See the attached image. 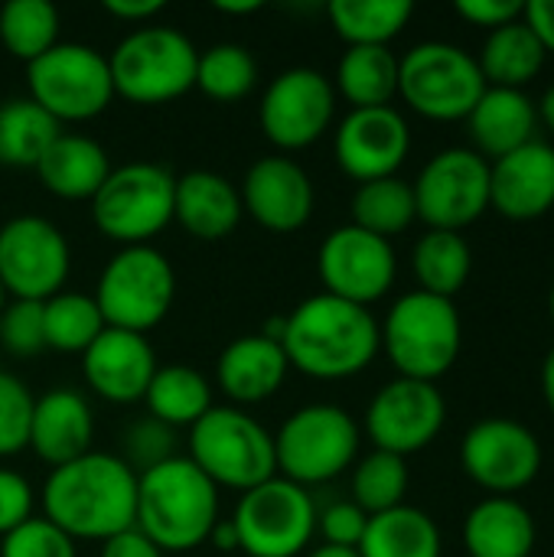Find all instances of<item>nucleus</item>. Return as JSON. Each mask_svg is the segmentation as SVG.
Instances as JSON below:
<instances>
[{"label": "nucleus", "instance_id": "1", "mask_svg": "<svg viewBox=\"0 0 554 557\" xmlns=\"http://www.w3.org/2000/svg\"><path fill=\"white\" fill-rule=\"evenodd\" d=\"M137 473L114 454H85L56 467L42 483V519L69 539L108 542L134 529Z\"/></svg>", "mask_w": 554, "mask_h": 557}, {"label": "nucleus", "instance_id": "2", "mask_svg": "<svg viewBox=\"0 0 554 557\" xmlns=\"http://www.w3.org/2000/svg\"><path fill=\"white\" fill-rule=\"evenodd\" d=\"M281 349L300 375L317 382H343L366 372L382 352L379 320L369 307L320 290L284 313Z\"/></svg>", "mask_w": 554, "mask_h": 557}, {"label": "nucleus", "instance_id": "3", "mask_svg": "<svg viewBox=\"0 0 554 557\" xmlns=\"http://www.w3.org/2000/svg\"><path fill=\"white\" fill-rule=\"evenodd\" d=\"M219 522V490L189 457H173L137 473L134 529L163 555L193 552L209 542Z\"/></svg>", "mask_w": 554, "mask_h": 557}, {"label": "nucleus", "instance_id": "4", "mask_svg": "<svg viewBox=\"0 0 554 557\" xmlns=\"http://www.w3.org/2000/svg\"><path fill=\"white\" fill-rule=\"evenodd\" d=\"M382 352L402 379L434 382L454 369L464 346V323L454 300L408 290L379 323Z\"/></svg>", "mask_w": 554, "mask_h": 557}, {"label": "nucleus", "instance_id": "5", "mask_svg": "<svg viewBox=\"0 0 554 557\" xmlns=\"http://www.w3.org/2000/svg\"><path fill=\"white\" fill-rule=\"evenodd\" d=\"M189 460L216 490L238 496L274 480V434L235 405H212L189 428Z\"/></svg>", "mask_w": 554, "mask_h": 557}, {"label": "nucleus", "instance_id": "6", "mask_svg": "<svg viewBox=\"0 0 554 557\" xmlns=\"http://www.w3.org/2000/svg\"><path fill=\"white\" fill-rule=\"evenodd\" d=\"M199 49L173 26H137L108 55L114 98L134 104H167L196 88Z\"/></svg>", "mask_w": 554, "mask_h": 557}, {"label": "nucleus", "instance_id": "7", "mask_svg": "<svg viewBox=\"0 0 554 557\" xmlns=\"http://www.w3.org/2000/svg\"><path fill=\"white\" fill-rule=\"evenodd\" d=\"M362 431L340 405H304L274 434L278 476L297 486H320L346 473L359 457Z\"/></svg>", "mask_w": 554, "mask_h": 557}, {"label": "nucleus", "instance_id": "8", "mask_svg": "<svg viewBox=\"0 0 554 557\" xmlns=\"http://www.w3.org/2000/svg\"><path fill=\"white\" fill-rule=\"evenodd\" d=\"M483 91L477 55L457 42L428 39L398 59V98L428 121H467Z\"/></svg>", "mask_w": 554, "mask_h": 557}, {"label": "nucleus", "instance_id": "9", "mask_svg": "<svg viewBox=\"0 0 554 557\" xmlns=\"http://www.w3.org/2000/svg\"><path fill=\"white\" fill-rule=\"evenodd\" d=\"M91 297L104 317V326L147 336L173 307L176 274L170 258L153 245H131L104 264Z\"/></svg>", "mask_w": 554, "mask_h": 557}, {"label": "nucleus", "instance_id": "10", "mask_svg": "<svg viewBox=\"0 0 554 557\" xmlns=\"http://www.w3.org/2000/svg\"><path fill=\"white\" fill-rule=\"evenodd\" d=\"M176 176L160 163L111 166L108 180L91 199L95 228L121 248L150 245L173 222Z\"/></svg>", "mask_w": 554, "mask_h": 557}, {"label": "nucleus", "instance_id": "11", "mask_svg": "<svg viewBox=\"0 0 554 557\" xmlns=\"http://www.w3.org/2000/svg\"><path fill=\"white\" fill-rule=\"evenodd\" d=\"M29 98L59 124L91 121L114 101L108 55L85 42H56L26 65Z\"/></svg>", "mask_w": 554, "mask_h": 557}, {"label": "nucleus", "instance_id": "12", "mask_svg": "<svg viewBox=\"0 0 554 557\" xmlns=\"http://www.w3.org/2000/svg\"><path fill=\"white\" fill-rule=\"evenodd\" d=\"M232 525L248 557H297L317 535V503L304 486L274 476L238 496Z\"/></svg>", "mask_w": 554, "mask_h": 557}, {"label": "nucleus", "instance_id": "13", "mask_svg": "<svg viewBox=\"0 0 554 557\" xmlns=\"http://www.w3.org/2000/svg\"><path fill=\"white\" fill-rule=\"evenodd\" d=\"M411 189L428 228L464 232L490 209V160L473 147H447L421 166Z\"/></svg>", "mask_w": 554, "mask_h": 557}, {"label": "nucleus", "instance_id": "14", "mask_svg": "<svg viewBox=\"0 0 554 557\" xmlns=\"http://www.w3.org/2000/svg\"><path fill=\"white\" fill-rule=\"evenodd\" d=\"M72 251L62 228L42 215H13L0 225V284L10 300H49L65 287Z\"/></svg>", "mask_w": 554, "mask_h": 557}, {"label": "nucleus", "instance_id": "15", "mask_svg": "<svg viewBox=\"0 0 554 557\" xmlns=\"http://www.w3.org/2000/svg\"><path fill=\"white\" fill-rule=\"evenodd\" d=\"M542 444L516 418H483L460 441L464 473L490 496H516L542 473Z\"/></svg>", "mask_w": 554, "mask_h": 557}, {"label": "nucleus", "instance_id": "16", "mask_svg": "<svg viewBox=\"0 0 554 557\" xmlns=\"http://www.w3.org/2000/svg\"><path fill=\"white\" fill-rule=\"evenodd\" d=\"M336 117L333 82L310 65L284 69L264 88L258 121L278 150H304L317 144Z\"/></svg>", "mask_w": 554, "mask_h": 557}, {"label": "nucleus", "instance_id": "17", "mask_svg": "<svg viewBox=\"0 0 554 557\" xmlns=\"http://www.w3.org/2000/svg\"><path fill=\"white\" fill-rule=\"evenodd\" d=\"M447 424V401L434 382L392 379L385 382L366 408V434L372 450L395 457H411L438 441Z\"/></svg>", "mask_w": 554, "mask_h": 557}, {"label": "nucleus", "instance_id": "18", "mask_svg": "<svg viewBox=\"0 0 554 557\" xmlns=\"http://www.w3.org/2000/svg\"><path fill=\"white\" fill-rule=\"evenodd\" d=\"M317 271L323 281V294L372 307L395 287L398 258L389 238H379L349 222L323 238L317 251Z\"/></svg>", "mask_w": 554, "mask_h": 557}, {"label": "nucleus", "instance_id": "19", "mask_svg": "<svg viewBox=\"0 0 554 557\" xmlns=\"http://www.w3.org/2000/svg\"><path fill=\"white\" fill-rule=\"evenodd\" d=\"M333 153L346 176L356 183H372L398 176L411 153V127L398 108H349L336 124Z\"/></svg>", "mask_w": 554, "mask_h": 557}, {"label": "nucleus", "instance_id": "20", "mask_svg": "<svg viewBox=\"0 0 554 557\" xmlns=\"http://www.w3.org/2000/svg\"><path fill=\"white\" fill-rule=\"evenodd\" d=\"M242 209L261 228L291 235L304 228L313 215V183L307 170L291 157H261L248 166L242 180Z\"/></svg>", "mask_w": 554, "mask_h": 557}, {"label": "nucleus", "instance_id": "21", "mask_svg": "<svg viewBox=\"0 0 554 557\" xmlns=\"http://www.w3.org/2000/svg\"><path fill=\"white\" fill-rule=\"evenodd\" d=\"M490 209L509 222H532L554 209V144L535 137L490 163Z\"/></svg>", "mask_w": 554, "mask_h": 557}, {"label": "nucleus", "instance_id": "22", "mask_svg": "<svg viewBox=\"0 0 554 557\" xmlns=\"http://www.w3.org/2000/svg\"><path fill=\"white\" fill-rule=\"evenodd\" d=\"M82 372L98 398L111 405H134L147 395L157 356L147 336L104 326V333L82 352Z\"/></svg>", "mask_w": 554, "mask_h": 557}, {"label": "nucleus", "instance_id": "23", "mask_svg": "<svg viewBox=\"0 0 554 557\" xmlns=\"http://www.w3.org/2000/svg\"><path fill=\"white\" fill-rule=\"evenodd\" d=\"M95 441V414L91 405L75 388H52L33 405L29 424V450L56 467H65L85 454H91Z\"/></svg>", "mask_w": 554, "mask_h": 557}, {"label": "nucleus", "instance_id": "24", "mask_svg": "<svg viewBox=\"0 0 554 557\" xmlns=\"http://www.w3.org/2000/svg\"><path fill=\"white\" fill-rule=\"evenodd\" d=\"M291 372V362L281 343L268 339L264 333L232 339L219 362H216V385L235 405H261L274 398Z\"/></svg>", "mask_w": 554, "mask_h": 557}, {"label": "nucleus", "instance_id": "25", "mask_svg": "<svg viewBox=\"0 0 554 557\" xmlns=\"http://www.w3.org/2000/svg\"><path fill=\"white\" fill-rule=\"evenodd\" d=\"M242 196L232 180L212 170H189L176 176L173 222L199 242H222L242 222Z\"/></svg>", "mask_w": 554, "mask_h": 557}, {"label": "nucleus", "instance_id": "26", "mask_svg": "<svg viewBox=\"0 0 554 557\" xmlns=\"http://www.w3.org/2000/svg\"><path fill=\"white\" fill-rule=\"evenodd\" d=\"M535 127H539L535 101L519 88L487 85V91L467 114L473 150L490 163L535 140Z\"/></svg>", "mask_w": 554, "mask_h": 557}, {"label": "nucleus", "instance_id": "27", "mask_svg": "<svg viewBox=\"0 0 554 557\" xmlns=\"http://www.w3.org/2000/svg\"><path fill=\"white\" fill-rule=\"evenodd\" d=\"M535 539V519L516 496H487L464 519L470 557H532Z\"/></svg>", "mask_w": 554, "mask_h": 557}, {"label": "nucleus", "instance_id": "28", "mask_svg": "<svg viewBox=\"0 0 554 557\" xmlns=\"http://www.w3.org/2000/svg\"><path fill=\"white\" fill-rule=\"evenodd\" d=\"M108 173H111L108 150L85 134H65V131L49 144V150L36 163V176L46 186V193L65 202H82V199L91 202L101 183L108 180Z\"/></svg>", "mask_w": 554, "mask_h": 557}, {"label": "nucleus", "instance_id": "29", "mask_svg": "<svg viewBox=\"0 0 554 557\" xmlns=\"http://www.w3.org/2000/svg\"><path fill=\"white\" fill-rule=\"evenodd\" d=\"M545 59L549 52L542 49L535 33L522 23V16L500 29H490L477 52V65L487 85L519 88V91H526V85L539 78V72L545 69Z\"/></svg>", "mask_w": 554, "mask_h": 557}, {"label": "nucleus", "instance_id": "30", "mask_svg": "<svg viewBox=\"0 0 554 557\" xmlns=\"http://www.w3.org/2000/svg\"><path fill=\"white\" fill-rule=\"evenodd\" d=\"M444 539L438 522L415 506H398L369 516L366 535L359 542V557H441Z\"/></svg>", "mask_w": 554, "mask_h": 557}, {"label": "nucleus", "instance_id": "31", "mask_svg": "<svg viewBox=\"0 0 554 557\" xmlns=\"http://www.w3.org/2000/svg\"><path fill=\"white\" fill-rule=\"evenodd\" d=\"M333 88L353 108H389L398 98V55L389 46H346Z\"/></svg>", "mask_w": 554, "mask_h": 557}, {"label": "nucleus", "instance_id": "32", "mask_svg": "<svg viewBox=\"0 0 554 557\" xmlns=\"http://www.w3.org/2000/svg\"><path fill=\"white\" fill-rule=\"evenodd\" d=\"M411 271L418 281V290L454 300L473 271V251L464 238V232H441L428 228L411 251Z\"/></svg>", "mask_w": 554, "mask_h": 557}, {"label": "nucleus", "instance_id": "33", "mask_svg": "<svg viewBox=\"0 0 554 557\" xmlns=\"http://www.w3.org/2000/svg\"><path fill=\"white\" fill-rule=\"evenodd\" d=\"M144 405L150 418L173 431L193 428L212 408V385L193 366H157Z\"/></svg>", "mask_w": 554, "mask_h": 557}, {"label": "nucleus", "instance_id": "34", "mask_svg": "<svg viewBox=\"0 0 554 557\" xmlns=\"http://www.w3.org/2000/svg\"><path fill=\"white\" fill-rule=\"evenodd\" d=\"M62 134V124L49 117L29 95L0 104V163L13 170H36L39 157Z\"/></svg>", "mask_w": 554, "mask_h": 557}, {"label": "nucleus", "instance_id": "35", "mask_svg": "<svg viewBox=\"0 0 554 557\" xmlns=\"http://www.w3.org/2000/svg\"><path fill=\"white\" fill-rule=\"evenodd\" d=\"M330 26L346 46H389L415 16L411 0H330Z\"/></svg>", "mask_w": 554, "mask_h": 557}, {"label": "nucleus", "instance_id": "36", "mask_svg": "<svg viewBox=\"0 0 554 557\" xmlns=\"http://www.w3.org/2000/svg\"><path fill=\"white\" fill-rule=\"evenodd\" d=\"M418 219L415 209V189L402 176H385L372 183H359L353 193V225L379 235V238H395L411 228Z\"/></svg>", "mask_w": 554, "mask_h": 557}, {"label": "nucleus", "instance_id": "37", "mask_svg": "<svg viewBox=\"0 0 554 557\" xmlns=\"http://www.w3.org/2000/svg\"><path fill=\"white\" fill-rule=\"evenodd\" d=\"M42 330L46 349L82 356L104 333V317L91 294L59 290L56 297L42 300Z\"/></svg>", "mask_w": 554, "mask_h": 557}, {"label": "nucleus", "instance_id": "38", "mask_svg": "<svg viewBox=\"0 0 554 557\" xmlns=\"http://www.w3.org/2000/svg\"><path fill=\"white\" fill-rule=\"evenodd\" d=\"M59 10L49 0H10L0 10V42L29 65L59 42Z\"/></svg>", "mask_w": 554, "mask_h": 557}, {"label": "nucleus", "instance_id": "39", "mask_svg": "<svg viewBox=\"0 0 554 557\" xmlns=\"http://www.w3.org/2000/svg\"><path fill=\"white\" fill-rule=\"evenodd\" d=\"M258 85V62L238 42H216L196 59V88L212 101H238Z\"/></svg>", "mask_w": 554, "mask_h": 557}, {"label": "nucleus", "instance_id": "40", "mask_svg": "<svg viewBox=\"0 0 554 557\" xmlns=\"http://www.w3.org/2000/svg\"><path fill=\"white\" fill-rule=\"evenodd\" d=\"M408 483H411V476H408L405 457L372 450L353 467V503L366 516L398 509V506H405Z\"/></svg>", "mask_w": 554, "mask_h": 557}, {"label": "nucleus", "instance_id": "41", "mask_svg": "<svg viewBox=\"0 0 554 557\" xmlns=\"http://www.w3.org/2000/svg\"><path fill=\"white\" fill-rule=\"evenodd\" d=\"M33 405L36 398L29 388L16 375L0 372V457H13L29 447Z\"/></svg>", "mask_w": 554, "mask_h": 557}, {"label": "nucleus", "instance_id": "42", "mask_svg": "<svg viewBox=\"0 0 554 557\" xmlns=\"http://www.w3.org/2000/svg\"><path fill=\"white\" fill-rule=\"evenodd\" d=\"M46 349L42 330V304L36 300H10L0 313V352L16 359L39 356Z\"/></svg>", "mask_w": 554, "mask_h": 557}, {"label": "nucleus", "instance_id": "43", "mask_svg": "<svg viewBox=\"0 0 554 557\" xmlns=\"http://www.w3.org/2000/svg\"><path fill=\"white\" fill-rule=\"evenodd\" d=\"M0 557H78V552L75 539H69L49 519L33 516L0 539Z\"/></svg>", "mask_w": 554, "mask_h": 557}, {"label": "nucleus", "instance_id": "44", "mask_svg": "<svg viewBox=\"0 0 554 557\" xmlns=\"http://www.w3.org/2000/svg\"><path fill=\"white\" fill-rule=\"evenodd\" d=\"M173 447H176V431L147 414L144 421L127 428V434H124V457L121 460L134 473H147V470L173 460L176 457Z\"/></svg>", "mask_w": 554, "mask_h": 557}, {"label": "nucleus", "instance_id": "45", "mask_svg": "<svg viewBox=\"0 0 554 557\" xmlns=\"http://www.w3.org/2000/svg\"><path fill=\"white\" fill-rule=\"evenodd\" d=\"M366 525H369V516L353 499L330 503L323 512H317V529L323 535V545L359 548V542L366 535Z\"/></svg>", "mask_w": 554, "mask_h": 557}, {"label": "nucleus", "instance_id": "46", "mask_svg": "<svg viewBox=\"0 0 554 557\" xmlns=\"http://www.w3.org/2000/svg\"><path fill=\"white\" fill-rule=\"evenodd\" d=\"M36 493L26 476L16 470H0V539L20 529L26 519H33Z\"/></svg>", "mask_w": 554, "mask_h": 557}, {"label": "nucleus", "instance_id": "47", "mask_svg": "<svg viewBox=\"0 0 554 557\" xmlns=\"http://www.w3.org/2000/svg\"><path fill=\"white\" fill-rule=\"evenodd\" d=\"M454 10H457L460 20H467L473 26H483L487 33L522 16V3L519 0H460Z\"/></svg>", "mask_w": 554, "mask_h": 557}, {"label": "nucleus", "instance_id": "48", "mask_svg": "<svg viewBox=\"0 0 554 557\" xmlns=\"http://www.w3.org/2000/svg\"><path fill=\"white\" fill-rule=\"evenodd\" d=\"M98 557H167L147 535H140L137 529H127L108 542H101Z\"/></svg>", "mask_w": 554, "mask_h": 557}, {"label": "nucleus", "instance_id": "49", "mask_svg": "<svg viewBox=\"0 0 554 557\" xmlns=\"http://www.w3.org/2000/svg\"><path fill=\"white\" fill-rule=\"evenodd\" d=\"M522 23L535 33L545 52H554V0L522 3Z\"/></svg>", "mask_w": 554, "mask_h": 557}, {"label": "nucleus", "instance_id": "50", "mask_svg": "<svg viewBox=\"0 0 554 557\" xmlns=\"http://www.w3.org/2000/svg\"><path fill=\"white\" fill-rule=\"evenodd\" d=\"M104 13L124 23L147 26L157 13H163V0H104Z\"/></svg>", "mask_w": 554, "mask_h": 557}, {"label": "nucleus", "instance_id": "51", "mask_svg": "<svg viewBox=\"0 0 554 557\" xmlns=\"http://www.w3.org/2000/svg\"><path fill=\"white\" fill-rule=\"evenodd\" d=\"M209 542H212V548H219V552H238V532H235V525H232V519L229 522H216V529H212V535H209Z\"/></svg>", "mask_w": 554, "mask_h": 557}, {"label": "nucleus", "instance_id": "52", "mask_svg": "<svg viewBox=\"0 0 554 557\" xmlns=\"http://www.w3.org/2000/svg\"><path fill=\"white\" fill-rule=\"evenodd\" d=\"M539 382H542V398H545V405H549V414L554 418V346L549 349L545 362H542Z\"/></svg>", "mask_w": 554, "mask_h": 557}, {"label": "nucleus", "instance_id": "53", "mask_svg": "<svg viewBox=\"0 0 554 557\" xmlns=\"http://www.w3.org/2000/svg\"><path fill=\"white\" fill-rule=\"evenodd\" d=\"M535 111H539V121L549 127V134L554 137V85H549V88L542 91V98H539Z\"/></svg>", "mask_w": 554, "mask_h": 557}, {"label": "nucleus", "instance_id": "54", "mask_svg": "<svg viewBox=\"0 0 554 557\" xmlns=\"http://www.w3.org/2000/svg\"><path fill=\"white\" fill-rule=\"evenodd\" d=\"M307 557H359V548H336V545H317V548H310Z\"/></svg>", "mask_w": 554, "mask_h": 557}, {"label": "nucleus", "instance_id": "55", "mask_svg": "<svg viewBox=\"0 0 554 557\" xmlns=\"http://www.w3.org/2000/svg\"><path fill=\"white\" fill-rule=\"evenodd\" d=\"M216 10H222V13H235V16H242V13H258L261 10V3L258 0H245V3H216Z\"/></svg>", "mask_w": 554, "mask_h": 557}, {"label": "nucleus", "instance_id": "56", "mask_svg": "<svg viewBox=\"0 0 554 557\" xmlns=\"http://www.w3.org/2000/svg\"><path fill=\"white\" fill-rule=\"evenodd\" d=\"M7 304H10V294H7V290H3V284H0V313H3V307H7Z\"/></svg>", "mask_w": 554, "mask_h": 557}, {"label": "nucleus", "instance_id": "57", "mask_svg": "<svg viewBox=\"0 0 554 557\" xmlns=\"http://www.w3.org/2000/svg\"><path fill=\"white\" fill-rule=\"evenodd\" d=\"M549 313H552V323H554V281H552V290H549Z\"/></svg>", "mask_w": 554, "mask_h": 557}, {"label": "nucleus", "instance_id": "58", "mask_svg": "<svg viewBox=\"0 0 554 557\" xmlns=\"http://www.w3.org/2000/svg\"><path fill=\"white\" fill-rule=\"evenodd\" d=\"M0 372H3V369H0Z\"/></svg>", "mask_w": 554, "mask_h": 557}]
</instances>
